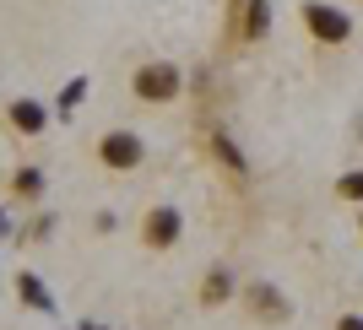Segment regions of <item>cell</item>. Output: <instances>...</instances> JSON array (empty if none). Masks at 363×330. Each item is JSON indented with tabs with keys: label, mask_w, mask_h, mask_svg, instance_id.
I'll return each mask as SVG.
<instances>
[{
	"label": "cell",
	"mask_w": 363,
	"mask_h": 330,
	"mask_svg": "<svg viewBox=\"0 0 363 330\" xmlns=\"http://www.w3.org/2000/svg\"><path fill=\"white\" fill-rule=\"evenodd\" d=\"M16 287H22V298H28V303H38V309H49V292H44V287H38V282H33V276H22V282H16Z\"/></svg>",
	"instance_id": "10"
},
{
	"label": "cell",
	"mask_w": 363,
	"mask_h": 330,
	"mask_svg": "<svg viewBox=\"0 0 363 330\" xmlns=\"http://www.w3.org/2000/svg\"><path fill=\"white\" fill-rule=\"evenodd\" d=\"M336 330H363V319L358 314H342V325H336Z\"/></svg>",
	"instance_id": "13"
},
{
	"label": "cell",
	"mask_w": 363,
	"mask_h": 330,
	"mask_svg": "<svg viewBox=\"0 0 363 330\" xmlns=\"http://www.w3.org/2000/svg\"><path fill=\"white\" fill-rule=\"evenodd\" d=\"M136 92L147 103H168L179 92V71L174 65H147V71H136Z\"/></svg>",
	"instance_id": "3"
},
{
	"label": "cell",
	"mask_w": 363,
	"mask_h": 330,
	"mask_svg": "<svg viewBox=\"0 0 363 330\" xmlns=\"http://www.w3.org/2000/svg\"><path fill=\"white\" fill-rule=\"evenodd\" d=\"M266 16H272V6H266V0H250V11H244V33L260 38V33H266Z\"/></svg>",
	"instance_id": "7"
},
{
	"label": "cell",
	"mask_w": 363,
	"mask_h": 330,
	"mask_svg": "<svg viewBox=\"0 0 363 330\" xmlns=\"http://www.w3.org/2000/svg\"><path fill=\"white\" fill-rule=\"evenodd\" d=\"M11 125H16V130H44V108H38V103H16L11 108Z\"/></svg>",
	"instance_id": "6"
},
{
	"label": "cell",
	"mask_w": 363,
	"mask_h": 330,
	"mask_svg": "<svg viewBox=\"0 0 363 330\" xmlns=\"http://www.w3.org/2000/svg\"><path fill=\"white\" fill-rule=\"evenodd\" d=\"M228 298V271H212V282H206V303Z\"/></svg>",
	"instance_id": "11"
},
{
	"label": "cell",
	"mask_w": 363,
	"mask_h": 330,
	"mask_svg": "<svg viewBox=\"0 0 363 330\" xmlns=\"http://www.w3.org/2000/svg\"><path fill=\"white\" fill-rule=\"evenodd\" d=\"M250 303H255V309H260L266 319H282V314H288V303L277 298L272 287H250Z\"/></svg>",
	"instance_id": "5"
},
{
	"label": "cell",
	"mask_w": 363,
	"mask_h": 330,
	"mask_svg": "<svg viewBox=\"0 0 363 330\" xmlns=\"http://www.w3.org/2000/svg\"><path fill=\"white\" fill-rule=\"evenodd\" d=\"M82 92H87V81H71V87H65V92H60V108H71V103H76V98H82Z\"/></svg>",
	"instance_id": "12"
},
{
	"label": "cell",
	"mask_w": 363,
	"mask_h": 330,
	"mask_svg": "<svg viewBox=\"0 0 363 330\" xmlns=\"http://www.w3.org/2000/svg\"><path fill=\"white\" fill-rule=\"evenodd\" d=\"M16 190H22V195H38V190H44V173H38V168H22V173H16Z\"/></svg>",
	"instance_id": "9"
},
{
	"label": "cell",
	"mask_w": 363,
	"mask_h": 330,
	"mask_svg": "<svg viewBox=\"0 0 363 330\" xmlns=\"http://www.w3.org/2000/svg\"><path fill=\"white\" fill-rule=\"evenodd\" d=\"M98 157H104L108 168H136L141 157H147V147H141V135L114 130V135H104V141H98Z\"/></svg>",
	"instance_id": "2"
},
{
	"label": "cell",
	"mask_w": 363,
	"mask_h": 330,
	"mask_svg": "<svg viewBox=\"0 0 363 330\" xmlns=\"http://www.w3.org/2000/svg\"><path fill=\"white\" fill-rule=\"evenodd\" d=\"M179 227H184V217L174 206H152L147 211V244H157V249H168V244L179 239Z\"/></svg>",
	"instance_id": "4"
},
{
	"label": "cell",
	"mask_w": 363,
	"mask_h": 330,
	"mask_svg": "<svg viewBox=\"0 0 363 330\" xmlns=\"http://www.w3.org/2000/svg\"><path fill=\"white\" fill-rule=\"evenodd\" d=\"M336 195H342V200H363V173H342Z\"/></svg>",
	"instance_id": "8"
},
{
	"label": "cell",
	"mask_w": 363,
	"mask_h": 330,
	"mask_svg": "<svg viewBox=\"0 0 363 330\" xmlns=\"http://www.w3.org/2000/svg\"><path fill=\"white\" fill-rule=\"evenodd\" d=\"M303 22H309V33H315V38H325V44H342V38L352 33L347 16L336 11V6H320V0H309V6H303Z\"/></svg>",
	"instance_id": "1"
}]
</instances>
